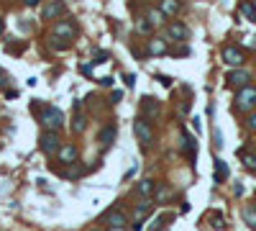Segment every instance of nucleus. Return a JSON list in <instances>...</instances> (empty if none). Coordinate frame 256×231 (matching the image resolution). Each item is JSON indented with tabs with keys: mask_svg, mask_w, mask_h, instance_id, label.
<instances>
[{
	"mask_svg": "<svg viewBox=\"0 0 256 231\" xmlns=\"http://www.w3.org/2000/svg\"><path fill=\"white\" fill-rule=\"evenodd\" d=\"M167 34H169V39H174V41H187V39H190V28H187L182 21H172V23L167 26Z\"/></svg>",
	"mask_w": 256,
	"mask_h": 231,
	"instance_id": "nucleus-10",
	"label": "nucleus"
},
{
	"mask_svg": "<svg viewBox=\"0 0 256 231\" xmlns=\"http://www.w3.org/2000/svg\"><path fill=\"white\" fill-rule=\"evenodd\" d=\"M34 108H36L39 121H41V126H44V129H49V131H59V129L64 126V113L59 111L56 105H44V108H39V105L34 103Z\"/></svg>",
	"mask_w": 256,
	"mask_h": 231,
	"instance_id": "nucleus-2",
	"label": "nucleus"
},
{
	"mask_svg": "<svg viewBox=\"0 0 256 231\" xmlns=\"http://www.w3.org/2000/svg\"><path fill=\"white\" fill-rule=\"evenodd\" d=\"M123 80H126L128 87H133V85H136V75H123Z\"/></svg>",
	"mask_w": 256,
	"mask_h": 231,
	"instance_id": "nucleus-31",
	"label": "nucleus"
},
{
	"mask_svg": "<svg viewBox=\"0 0 256 231\" xmlns=\"http://www.w3.org/2000/svg\"><path fill=\"white\" fill-rule=\"evenodd\" d=\"M108 59H110V54L105 52V49H95L93 52V62H95V65H102V62H108Z\"/></svg>",
	"mask_w": 256,
	"mask_h": 231,
	"instance_id": "nucleus-24",
	"label": "nucleus"
},
{
	"mask_svg": "<svg viewBox=\"0 0 256 231\" xmlns=\"http://www.w3.org/2000/svg\"><path fill=\"white\" fill-rule=\"evenodd\" d=\"M167 52H169L167 39H161V36H152V39H149V46H146V54L149 57H161V54H167Z\"/></svg>",
	"mask_w": 256,
	"mask_h": 231,
	"instance_id": "nucleus-9",
	"label": "nucleus"
},
{
	"mask_svg": "<svg viewBox=\"0 0 256 231\" xmlns=\"http://www.w3.org/2000/svg\"><path fill=\"white\" fill-rule=\"evenodd\" d=\"M146 18L152 21V23H164V18H167V15H164L161 10H149V13H146Z\"/></svg>",
	"mask_w": 256,
	"mask_h": 231,
	"instance_id": "nucleus-26",
	"label": "nucleus"
},
{
	"mask_svg": "<svg viewBox=\"0 0 256 231\" xmlns=\"http://www.w3.org/2000/svg\"><path fill=\"white\" fill-rule=\"evenodd\" d=\"M256 108V87L254 85H249V87H244V90H238L236 92V103H233V111H254Z\"/></svg>",
	"mask_w": 256,
	"mask_h": 231,
	"instance_id": "nucleus-5",
	"label": "nucleus"
},
{
	"mask_svg": "<svg viewBox=\"0 0 256 231\" xmlns=\"http://www.w3.org/2000/svg\"><path fill=\"white\" fill-rule=\"evenodd\" d=\"M39 147H41V152L44 154H49V157H51V154H59V152H62V139H59V131H44L41 136H39Z\"/></svg>",
	"mask_w": 256,
	"mask_h": 231,
	"instance_id": "nucleus-4",
	"label": "nucleus"
},
{
	"mask_svg": "<svg viewBox=\"0 0 256 231\" xmlns=\"http://www.w3.org/2000/svg\"><path fill=\"white\" fill-rule=\"evenodd\" d=\"M100 85H102V87H110V85H113V77H102Z\"/></svg>",
	"mask_w": 256,
	"mask_h": 231,
	"instance_id": "nucleus-33",
	"label": "nucleus"
},
{
	"mask_svg": "<svg viewBox=\"0 0 256 231\" xmlns=\"http://www.w3.org/2000/svg\"><path fill=\"white\" fill-rule=\"evenodd\" d=\"M136 195H139L141 200H149V198H154V195H156V182H154L152 177H144V180L136 185Z\"/></svg>",
	"mask_w": 256,
	"mask_h": 231,
	"instance_id": "nucleus-11",
	"label": "nucleus"
},
{
	"mask_svg": "<svg viewBox=\"0 0 256 231\" xmlns=\"http://www.w3.org/2000/svg\"><path fill=\"white\" fill-rule=\"evenodd\" d=\"M5 82H8V77H5V75H3V72H0V87H3V85H5Z\"/></svg>",
	"mask_w": 256,
	"mask_h": 231,
	"instance_id": "nucleus-38",
	"label": "nucleus"
},
{
	"mask_svg": "<svg viewBox=\"0 0 256 231\" xmlns=\"http://www.w3.org/2000/svg\"><path fill=\"white\" fill-rule=\"evenodd\" d=\"M238 10H241V15H246L249 21H254V23H256V5H254V3H249V0H246V3H241V8H238Z\"/></svg>",
	"mask_w": 256,
	"mask_h": 231,
	"instance_id": "nucleus-20",
	"label": "nucleus"
},
{
	"mask_svg": "<svg viewBox=\"0 0 256 231\" xmlns=\"http://www.w3.org/2000/svg\"><path fill=\"white\" fill-rule=\"evenodd\" d=\"M246 129L256 134V113H249V118H246Z\"/></svg>",
	"mask_w": 256,
	"mask_h": 231,
	"instance_id": "nucleus-28",
	"label": "nucleus"
},
{
	"mask_svg": "<svg viewBox=\"0 0 256 231\" xmlns=\"http://www.w3.org/2000/svg\"><path fill=\"white\" fill-rule=\"evenodd\" d=\"M115 134H118V129H115V123H108V126H105L102 131H100V144L102 147H110L113 144V139H115Z\"/></svg>",
	"mask_w": 256,
	"mask_h": 231,
	"instance_id": "nucleus-15",
	"label": "nucleus"
},
{
	"mask_svg": "<svg viewBox=\"0 0 256 231\" xmlns=\"http://www.w3.org/2000/svg\"><path fill=\"white\" fill-rule=\"evenodd\" d=\"M244 164L251 169V172H256V157L254 154H244Z\"/></svg>",
	"mask_w": 256,
	"mask_h": 231,
	"instance_id": "nucleus-27",
	"label": "nucleus"
},
{
	"mask_svg": "<svg viewBox=\"0 0 256 231\" xmlns=\"http://www.w3.org/2000/svg\"><path fill=\"white\" fill-rule=\"evenodd\" d=\"M172 54H174V57H187V54H190V46H179V49L172 52Z\"/></svg>",
	"mask_w": 256,
	"mask_h": 231,
	"instance_id": "nucleus-30",
	"label": "nucleus"
},
{
	"mask_svg": "<svg viewBox=\"0 0 256 231\" xmlns=\"http://www.w3.org/2000/svg\"><path fill=\"white\" fill-rule=\"evenodd\" d=\"M56 157H59V162H62V164H74V162H77V157H80V152H77V147H74V144H64Z\"/></svg>",
	"mask_w": 256,
	"mask_h": 231,
	"instance_id": "nucleus-14",
	"label": "nucleus"
},
{
	"mask_svg": "<svg viewBox=\"0 0 256 231\" xmlns=\"http://www.w3.org/2000/svg\"><path fill=\"white\" fill-rule=\"evenodd\" d=\"M244 44H246V46H251V49H256V39H251V36H249Z\"/></svg>",
	"mask_w": 256,
	"mask_h": 231,
	"instance_id": "nucleus-36",
	"label": "nucleus"
},
{
	"mask_svg": "<svg viewBox=\"0 0 256 231\" xmlns=\"http://www.w3.org/2000/svg\"><path fill=\"white\" fill-rule=\"evenodd\" d=\"M105 221H108V226H110V229H126V224H128L126 213H123V211H118V208H115V211L110 208V211H108V216H105Z\"/></svg>",
	"mask_w": 256,
	"mask_h": 231,
	"instance_id": "nucleus-13",
	"label": "nucleus"
},
{
	"mask_svg": "<svg viewBox=\"0 0 256 231\" xmlns=\"http://www.w3.org/2000/svg\"><path fill=\"white\" fill-rule=\"evenodd\" d=\"M108 231H126V229H108Z\"/></svg>",
	"mask_w": 256,
	"mask_h": 231,
	"instance_id": "nucleus-39",
	"label": "nucleus"
},
{
	"mask_svg": "<svg viewBox=\"0 0 256 231\" xmlns=\"http://www.w3.org/2000/svg\"><path fill=\"white\" fill-rule=\"evenodd\" d=\"M156 80H159V82H161L164 87H172V77H167V75H159Z\"/></svg>",
	"mask_w": 256,
	"mask_h": 231,
	"instance_id": "nucleus-29",
	"label": "nucleus"
},
{
	"mask_svg": "<svg viewBox=\"0 0 256 231\" xmlns=\"http://www.w3.org/2000/svg\"><path fill=\"white\" fill-rule=\"evenodd\" d=\"M87 129V116H77V118H74V123H72V131L74 134H82Z\"/></svg>",
	"mask_w": 256,
	"mask_h": 231,
	"instance_id": "nucleus-23",
	"label": "nucleus"
},
{
	"mask_svg": "<svg viewBox=\"0 0 256 231\" xmlns=\"http://www.w3.org/2000/svg\"><path fill=\"white\" fill-rule=\"evenodd\" d=\"M64 15H67V3H62V0H51L44 8V18H64Z\"/></svg>",
	"mask_w": 256,
	"mask_h": 231,
	"instance_id": "nucleus-12",
	"label": "nucleus"
},
{
	"mask_svg": "<svg viewBox=\"0 0 256 231\" xmlns=\"http://www.w3.org/2000/svg\"><path fill=\"white\" fill-rule=\"evenodd\" d=\"M74 34H77V28H74L72 18L56 21L51 26V46H54V49H67V46H72Z\"/></svg>",
	"mask_w": 256,
	"mask_h": 231,
	"instance_id": "nucleus-1",
	"label": "nucleus"
},
{
	"mask_svg": "<svg viewBox=\"0 0 256 231\" xmlns=\"http://www.w3.org/2000/svg\"><path fill=\"white\" fill-rule=\"evenodd\" d=\"M23 3H26L28 8H34V5H39V3H41V0H23Z\"/></svg>",
	"mask_w": 256,
	"mask_h": 231,
	"instance_id": "nucleus-37",
	"label": "nucleus"
},
{
	"mask_svg": "<svg viewBox=\"0 0 256 231\" xmlns=\"http://www.w3.org/2000/svg\"><path fill=\"white\" fill-rule=\"evenodd\" d=\"M174 219V213H161L159 219L154 221V226H152V231H161L164 226H167V221H172Z\"/></svg>",
	"mask_w": 256,
	"mask_h": 231,
	"instance_id": "nucleus-22",
	"label": "nucleus"
},
{
	"mask_svg": "<svg viewBox=\"0 0 256 231\" xmlns=\"http://www.w3.org/2000/svg\"><path fill=\"white\" fill-rule=\"evenodd\" d=\"M225 80H228V85H231V87L244 90V87H249L251 75H249L246 70H233V72H228V75H225Z\"/></svg>",
	"mask_w": 256,
	"mask_h": 231,
	"instance_id": "nucleus-8",
	"label": "nucleus"
},
{
	"mask_svg": "<svg viewBox=\"0 0 256 231\" xmlns=\"http://www.w3.org/2000/svg\"><path fill=\"white\" fill-rule=\"evenodd\" d=\"M167 18H174L179 13V0H161V8H159Z\"/></svg>",
	"mask_w": 256,
	"mask_h": 231,
	"instance_id": "nucleus-17",
	"label": "nucleus"
},
{
	"mask_svg": "<svg viewBox=\"0 0 256 231\" xmlns=\"http://www.w3.org/2000/svg\"><path fill=\"white\" fill-rule=\"evenodd\" d=\"M136 172H139V164H133V167L128 169V172H126V177H123V180H131V177L136 175Z\"/></svg>",
	"mask_w": 256,
	"mask_h": 231,
	"instance_id": "nucleus-32",
	"label": "nucleus"
},
{
	"mask_svg": "<svg viewBox=\"0 0 256 231\" xmlns=\"http://www.w3.org/2000/svg\"><path fill=\"white\" fill-rule=\"evenodd\" d=\"M120 98H123V92H120V90H115V92H113V95H110V100H113V103H118Z\"/></svg>",
	"mask_w": 256,
	"mask_h": 231,
	"instance_id": "nucleus-34",
	"label": "nucleus"
},
{
	"mask_svg": "<svg viewBox=\"0 0 256 231\" xmlns=\"http://www.w3.org/2000/svg\"><path fill=\"white\" fill-rule=\"evenodd\" d=\"M182 147H185V152L190 154V159H195V154H198V142H195L190 134H182Z\"/></svg>",
	"mask_w": 256,
	"mask_h": 231,
	"instance_id": "nucleus-19",
	"label": "nucleus"
},
{
	"mask_svg": "<svg viewBox=\"0 0 256 231\" xmlns=\"http://www.w3.org/2000/svg\"><path fill=\"white\" fill-rule=\"evenodd\" d=\"M154 208V198L149 200H141V203L136 206V213H133V231H141V221L149 216V211Z\"/></svg>",
	"mask_w": 256,
	"mask_h": 231,
	"instance_id": "nucleus-7",
	"label": "nucleus"
},
{
	"mask_svg": "<svg viewBox=\"0 0 256 231\" xmlns=\"http://www.w3.org/2000/svg\"><path fill=\"white\" fill-rule=\"evenodd\" d=\"M133 134H136V139L141 142L144 149H149L154 144V126H152V121H149L146 116L133 118Z\"/></svg>",
	"mask_w": 256,
	"mask_h": 231,
	"instance_id": "nucleus-3",
	"label": "nucleus"
},
{
	"mask_svg": "<svg viewBox=\"0 0 256 231\" xmlns=\"http://www.w3.org/2000/svg\"><path fill=\"white\" fill-rule=\"evenodd\" d=\"M223 62L228 67H241L246 62V54L241 52L238 46H225V49H223Z\"/></svg>",
	"mask_w": 256,
	"mask_h": 231,
	"instance_id": "nucleus-6",
	"label": "nucleus"
},
{
	"mask_svg": "<svg viewBox=\"0 0 256 231\" xmlns=\"http://www.w3.org/2000/svg\"><path fill=\"white\" fill-rule=\"evenodd\" d=\"M225 180H228V164L223 159H215V185H220Z\"/></svg>",
	"mask_w": 256,
	"mask_h": 231,
	"instance_id": "nucleus-18",
	"label": "nucleus"
},
{
	"mask_svg": "<svg viewBox=\"0 0 256 231\" xmlns=\"http://www.w3.org/2000/svg\"><path fill=\"white\" fill-rule=\"evenodd\" d=\"M136 28H139V34H152V31H154V23L149 21V18H141Z\"/></svg>",
	"mask_w": 256,
	"mask_h": 231,
	"instance_id": "nucleus-25",
	"label": "nucleus"
},
{
	"mask_svg": "<svg viewBox=\"0 0 256 231\" xmlns=\"http://www.w3.org/2000/svg\"><path fill=\"white\" fill-rule=\"evenodd\" d=\"M0 34H3V21H0Z\"/></svg>",
	"mask_w": 256,
	"mask_h": 231,
	"instance_id": "nucleus-40",
	"label": "nucleus"
},
{
	"mask_svg": "<svg viewBox=\"0 0 256 231\" xmlns=\"http://www.w3.org/2000/svg\"><path fill=\"white\" fill-rule=\"evenodd\" d=\"M141 108H144V113H146V118H149V116H156V113L161 111V105H159V100H156V98H149V95H146V98L141 100Z\"/></svg>",
	"mask_w": 256,
	"mask_h": 231,
	"instance_id": "nucleus-16",
	"label": "nucleus"
},
{
	"mask_svg": "<svg viewBox=\"0 0 256 231\" xmlns=\"http://www.w3.org/2000/svg\"><path fill=\"white\" fill-rule=\"evenodd\" d=\"M244 221L256 231V206H246V208H244Z\"/></svg>",
	"mask_w": 256,
	"mask_h": 231,
	"instance_id": "nucleus-21",
	"label": "nucleus"
},
{
	"mask_svg": "<svg viewBox=\"0 0 256 231\" xmlns=\"http://www.w3.org/2000/svg\"><path fill=\"white\" fill-rule=\"evenodd\" d=\"M213 226H218V229L223 226V216H213Z\"/></svg>",
	"mask_w": 256,
	"mask_h": 231,
	"instance_id": "nucleus-35",
	"label": "nucleus"
}]
</instances>
